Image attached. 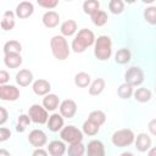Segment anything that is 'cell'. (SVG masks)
<instances>
[{
	"label": "cell",
	"mask_w": 156,
	"mask_h": 156,
	"mask_svg": "<svg viewBox=\"0 0 156 156\" xmlns=\"http://www.w3.org/2000/svg\"><path fill=\"white\" fill-rule=\"evenodd\" d=\"M33 4L29 1H22L16 7V15L20 18H28L33 13Z\"/></svg>",
	"instance_id": "cell-12"
},
{
	"label": "cell",
	"mask_w": 156,
	"mask_h": 156,
	"mask_svg": "<svg viewBox=\"0 0 156 156\" xmlns=\"http://www.w3.org/2000/svg\"><path fill=\"white\" fill-rule=\"evenodd\" d=\"M134 99L139 102H147L151 99V91L146 88H139L134 93Z\"/></svg>",
	"instance_id": "cell-25"
},
{
	"label": "cell",
	"mask_w": 156,
	"mask_h": 156,
	"mask_svg": "<svg viewBox=\"0 0 156 156\" xmlns=\"http://www.w3.org/2000/svg\"><path fill=\"white\" fill-rule=\"evenodd\" d=\"M60 112H61V116L66 117V118H72L76 112H77V105L73 100H63L60 105Z\"/></svg>",
	"instance_id": "cell-9"
},
{
	"label": "cell",
	"mask_w": 156,
	"mask_h": 156,
	"mask_svg": "<svg viewBox=\"0 0 156 156\" xmlns=\"http://www.w3.org/2000/svg\"><path fill=\"white\" fill-rule=\"evenodd\" d=\"M22 50V45L17 40H10L4 45V54H20Z\"/></svg>",
	"instance_id": "cell-22"
},
{
	"label": "cell",
	"mask_w": 156,
	"mask_h": 156,
	"mask_svg": "<svg viewBox=\"0 0 156 156\" xmlns=\"http://www.w3.org/2000/svg\"><path fill=\"white\" fill-rule=\"evenodd\" d=\"M108 9H110V11H111L112 13L118 15V13H121V12L123 11L124 4H123V1H121V0H111V1L108 2Z\"/></svg>",
	"instance_id": "cell-35"
},
{
	"label": "cell",
	"mask_w": 156,
	"mask_h": 156,
	"mask_svg": "<svg viewBox=\"0 0 156 156\" xmlns=\"http://www.w3.org/2000/svg\"><path fill=\"white\" fill-rule=\"evenodd\" d=\"M4 62L10 68H17L22 65V57L20 54H7L5 55Z\"/></svg>",
	"instance_id": "cell-19"
},
{
	"label": "cell",
	"mask_w": 156,
	"mask_h": 156,
	"mask_svg": "<svg viewBox=\"0 0 156 156\" xmlns=\"http://www.w3.org/2000/svg\"><path fill=\"white\" fill-rule=\"evenodd\" d=\"M30 121L32 119L29 118V116H27V115H20V117L17 119V127H16L17 132H24L26 128L30 124Z\"/></svg>",
	"instance_id": "cell-34"
},
{
	"label": "cell",
	"mask_w": 156,
	"mask_h": 156,
	"mask_svg": "<svg viewBox=\"0 0 156 156\" xmlns=\"http://www.w3.org/2000/svg\"><path fill=\"white\" fill-rule=\"evenodd\" d=\"M111 52H112V43L110 37L100 35L95 41V49H94V54L96 58L101 61L107 60L111 56Z\"/></svg>",
	"instance_id": "cell-3"
},
{
	"label": "cell",
	"mask_w": 156,
	"mask_h": 156,
	"mask_svg": "<svg viewBox=\"0 0 156 156\" xmlns=\"http://www.w3.org/2000/svg\"><path fill=\"white\" fill-rule=\"evenodd\" d=\"M88 119L91 121V122H94V123L98 124V126H101V124H104L105 121H106V115H105L102 111H100V110H95V111L90 112Z\"/></svg>",
	"instance_id": "cell-29"
},
{
	"label": "cell",
	"mask_w": 156,
	"mask_h": 156,
	"mask_svg": "<svg viewBox=\"0 0 156 156\" xmlns=\"http://www.w3.org/2000/svg\"><path fill=\"white\" fill-rule=\"evenodd\" d=\"M130 60V51L128 49H119L115 55V61L119 65H124Z\"/></svg>",
	"instance_id": "cell-26"
},
{
	"label": "cell",
	"mask_w": 156,
	"mask_h": 156,
	"mask_svg": "<svg viewBox=\"0 0 156 156\" xmlns=\"http://www.w3.org/2000/svg\"><path fill=\"white\" fill-rule=\"evenodd\" d=\"M51 89V85L45 79H38L33 84V91L37 95H46Z\"/></svg>",
	"instance_id": "cell-14"
},
{
	"label": "cell",
	"mask_w": 156,
	"mask_h": 156,
	"mask_svg": "<svg viewBox=\"0 0 156 156\" xmlns=\"http://www.w3.org/2000/svg\"><path fill=\"white\" fill-rule=\"evenodd\" d=\"M9 78H10L9 73H7L6 71L1 69V71H0V83H1L2 85H5V83H6L7 80H9Z\"/></svg>",
	"instance_id": "cell-39"
},
{
	"label": "cell",
	"mask_w": 156,
	"mask_h": 156,
	"mask_svg": "<svg viewBox=\"0 0 156 156\" xmlns=\"http://www.w3.org/2000/svg\"><path fill=\"white\" fill-rule=\"evenodd\" d=\"M124 79H126V83L132 85V87L140 85L143 83V80H144V72L139 67H130L126 72Z\"/></svg>",
	"instance_id": "cell-6"
},
{
	"label": "cell",
	"mask_w": 156,
	"mask_h": 156,
	"mask_svg": "<svg viewBox=\"0 0 156 156\" xmlns=\"http://www.w3.org/2000/svg\"><path fill=\"white\" fill-rule=\"evenodd\" d=\"M77 30V23L73 20H68L61 24V33L65 37H71Z\"/></svg>",
	"instance_id": "cell-21"
},
{
	"label": "cell",
	"mask_w": 156,
	"mask_h": 156,
	"mask_svg": "<svg viewBox=\"0 0 156 156\" xmlns=\"http://www.w3.org/2000/svg\"><path fill=\"white\" fill-rule=\"evenodd\" d=\"M48 150H49V154L51 156H62L65 154V151H66V146H65V144L62 141L54 140V141H51L49 144Z\"/></svg>",
	"instance_id": "cell-17"
},
{
	"label": "cell",
	"mask_w": 156,
	"mask_h": 156,
	"mask_svg": "<svg viewBox=\"0 0 156 156\" xmlns=\"http://www.w3.org/2000/svg\"><path fill=\"white\" fill-rule=\"evenodd\" d=\"M20 98V90L15 85H1L0 87V99L6 101H15Z\"/></svg>",
	"instance_id": "cell-8"
},
{
	"label": "cell",
	"mask_w": 156,
	"mask_h": 156,
	"mask_svg": "<svg viewBox=\"0 0 156 156\" xmlns=\"http://www.w3.org/2000/svg\"><path fill=\"white\" fill-rule=\"evenodd\" d=\"M57 4V0H38V5L46 9H54Z\"/></svg>",
	"instance_id": "cell-37"
},
{
	"label": "cell",
	"mask_w": 156,
	"mask_h": 156,
	"mask_svg": "<svg viewBox=\"0 0 156 156\" xmlns=\"http://www.w3.org/2000/svg\"><path fill=\"white\" fill-rule=\"evenodd\" d=\"M74 83L77 87H80V88H85L89 85L90 83V76L85 72H79L76 74L74 77Z\"/></svg>",
	"instance_id": "cell-28"
},
{
	"label": "cell",
	"mask_w": 156,
	"mask_h": 156,
	"mask_svg": "<svg viewBox=\"0 0 156 156\" xmlns=\"http://www.w3.org/2000/svg\"><path fill=\"white\" fill-rule=\"evenodd\" d=\"M32 156H48V152H46L44 149L39 147V149L34 150V152H33V155H32Z\"/></svg>",
	"instance_id": "cell-42"
},
{
	"label": "cell",
	"mask_w": 156,
	"mask_h": 156,
	"mask_svg": "<svg viewBox=\"0 0 156 156\" xmlns=\"http://www.w3.org/2000/svg\"><path fill=\"white\" fill-rule=\"evenodd\" d=\"M85 151V147L82 143H77V144H71L67 152L68 156H83Z\"/></svg>",
	"instance_id": "cell-31"
},
{
	"label": "cell",
	"mask_w": 156,
	"mask_h": 156,
	"mask_svg": "<svg viewBox=\"0 0 156 156\" xmlns=\"http://www.w3.org/2000/svg\"><path fill=\"white\" fill-rule=\"evenodd\" d=\"M0 156H10V154H9L5 149H1V150H0Z\"/></svg>",
	"instance_id": "cell-44"
},
{
	"label": "cell",
	"mask_w": 156,
	"mask_h": 156,
	"mask_svg": "<svg viewBox=\"0 0 156 156\" xmlns=\"http://www.w3.org/2000/svg\"><path fill=\"white\" fill-rule=\"evenodd\" d=\"M60 136L63 141L69 143V144H77V143H82L83 140V134L82 132L76 128L74 126H67L65 128H62Z\"/></svg>",
	"instance_id": "cell-5"
},
{
	"label": "cell",
	"mask_w": 156,
	"mask_h": 156,
	"mask_svg": "<svg viewBox=\"0 0 156 156\" xmlns=\"http://www.w3.org/2000/svg\"><path fill=\"white\" fill-rule=\"evenodd\" d=\"M28 116L29 118L34 122V123H39V124H44L46 121H48V111L46 108L41 107L40 105H32L29 107V111H28Z\"/></svg>",
	"instance_id": "cell-7"
},
{
	"label": "cell",
	"mask_w": 156,
	"mask_h": 156,
	"mask_svg": "<svg viewBox=\"0 0 156 156\" xmlns=\"http://www.w3.org/2000/svg\"><path fill=\"white\" fill-rule=\"evenodd\" d=\"M99 7H100V4L96 1V0H87V1H84V4H83V10H84V12L85 13H88V15H93V13H95L96 11H99Z\"/></svg>",
	"instance_id": "cell-30"
},
{
	"label": "cell",
	"mask_w": 156,
	"mask_h": 156,
	"mask_svg": "<svg viewBox=\"0 0 156 156\" xmlns=\"http://www.w3.org/2000/svg\"><path fill=\"white\" fill-rule=\"evenodd\" d=\"M117 93H118V95H119L121 99H128L133 94V87L129 85V84H127V83H123V84L119 85Z\"/></svg>",
	"instance_id": "cell-33"
},
{
	"label": "cell",
	"mask_w": 156,
	"mask_h": 156,
	"mask_svg": "<svg viewBox=\"0 0 156 156\" xmlns=\"http://www.w3.org/2000/svg\"><path fill=\"white\" fill-rule=\"evenodd\" d=\"M33 80V74L28 69H21L17 74H16V82L17 84H20L21 87H27L32 83Z\"/></svg>",
	"instance_id": "cell-16"
},
{
	"label": "cell",
	"mask_w": 156,
	"mask_h": 156,
	"mask_svg": "<svg viewBox=\"0 0 156 156\" xmlns=\"http://www.w3.org/2000/svg\"><path fill=\"white\" fill-rule=\"evenodd\" d=\"M88 156H105V146L100 140H91L88 144Z\"/></svg>",
	"instance_id": "cell-11"
},
{
	"label": "cell",
	"mask_w": 156,
	"mask_h": 156,
	"mask_svg": "<svg viewBox=\"0 0 156 156\" xmlns=\"http://www.w3.org/2000/svg\"><path fill=\"white\" fill-rule=\"evenodd\" d=\"M28 140H29V143L33 146H35L37 149H39L40 146H43L46 143V134L43 130H40V129H34V130H32L29 133Z\"/></svg>",
	"instance_id": "cell-10"
},
{
	"label": "cell",
	"mask_w": 156,
	"mask_h": 156,
	"mask_svg": "<svg viewBox=\"0 0 156 156\" xmlns=\"http://www.w3.org/2000/svg\"><path fill=\"white\" fill-rule=\"evenodd\" d=\"M15 27V20H13V13L11 11H6L4 13V17L1 20V28L5 30H10Z\"/></svg>",
	"instance_id": "cell-23"
},
{
	"label": "cell",
	"mask_w": 156,
	"mask_h": 156,
	"mask_svg": "<svg viewBox=\"0 0 156 156\" xmlns=\"http://www.w3.org/2000/svg\"><path fill=\"white\" fill-rule=\"evenodd\" d=\"M48 127L51 132H58L62 127H63V118L61 115L58 113H54L52 116H50L49 122H48Z\"/></svg>",
	"instance_id": "cell-18"
},
{
	"label": "cell",
	"mask_w": 156,
	"mask_h": 156,
	"mask_svg": "<svg viewBox=\"0 0 156 156\" xmlns=\"http://www.w3.org/2000/svg\"><path fill=\"white\" fill-rule=\"evenodd\" d=\"M99 128H100V126H98V124H95L94 122H91V121H85L84 122V124H83V132L87 134V135H95L98 132H99Z\"/></svg>",
	"instance_id": "cell-32"
},
{
	"label": "cell",
	"mask_w": 156,
	"mask_h": 156,
	"mask_svg": "<svg viewBox=\"0 0 156 156\" xmlns=\"http://www.w3.org/2000/svg\"><path fill=\"white\" fill-rule=\"evenodd\" d=\"M50 46H51V51L52 55L57 58V60H66L69 55V46L67 40L65 39V37L62 35H55L51 38L50 40Z\"/></svg>",
	"instance_id": "cell-2"
},
{
	"label": "cell",
	"mask_w": 156,
	"mask_h": 156,
	"mask_svg": "<svg viewBox=\"0 0 156 156\" xmlns=\"http://www.w3.org/2000/svg\"><path fill=\"white\" fill-rule=\"evenodd\" d=\"M0 113H1V116H0V124L2 126L6 122V119H7V112H6L5 107H0Z\"/></svg>",
	"instance_id": "cell-40"
},
{
	"label": "cell",
	"mask_w": 156,
	"mask_h": 156,
	"mask_svg": "<svg viewBox=\"0 0 156 156\" xmlns=\"http://www.w3.org/2000/svg\"><path fill=\"white\" fill-rule=\"evenodd\" d=\"M58 22H60V16H58V13L55 12V11H48V12H45L44 16H43V23H44V26L48 27V28H54V27H56V26L58 24Z\"/></svg>",
	"instance_id": "cell-13"
},
{
	"label": "cell",
	"mask_w": 156,
	"mask_h": 156,
	"mask_svg": "<svg viewBox=\"0 0 156 156\" xmlns=\"http://www.w3.org/2000/svg\"><path fill=\"white\" fill-rule=\"evenodd\" d=\"M144 17L150 24H156V6H150L145 9Z\"/></svg>",
	"instance_id": "cell-36"
},
{
	"label": "cell",
	"mask_w": 156,
	"mask_h": 156,
	"mask_svg": "<svg viewBox=\"0 0 156 156\" xmlns=\"http://www.w3.org/2000/svg\"><path fill=\"white\" fill-rule=\"evenodd\" d=\"M147 155H149V156H156V146L152 147V149H150V151H149Z\"/></svg>",
	"instance_id": "cell-43"
},
{
	"label": "cell",
	"mask_w": 156,
	"mask_h": 156,
	"mask_svg": "<svg viewBox=\"0 0 156 156\" xmlns=\"http://www.w3.org/2000/svg\"><path fill=\"white\" fill-rule=\"evenodd\" d=\"M149 130H150V133L151 134H154V135H156V118H154V119H151L150 122H149Z\"/></svg>",
	"instance_id": "cell-41"
},
{
	"label": "cell",
	"mask_w": 156,
	"mask_h": 156,
	"mask_svg": "<svg viewBox=\"0 0 156 156\" xmlns=\"http://www.w3.org/2000/svg\"><path fill=\"white\" fill-rule=\"evenodd\" d=\"M134 141V133L130 129H121L112 134V143L118 147H124Z\"/></svg>",
	"instance_id": "cell-4"
},
{
	"label": "cell",
	"mask_w": 156,
	"mask_h": 156,
	"mask_svg": "<svg viewBox=\"0 0 156 156\" xmlns=\"http://www.w3.org/2000/svg\"><path fill=\"white\" fill-rule=\"evenodd\" d=\"M91 21H93V23H94L95 26L101 27V26H104V24L107 22V13H106L105 11L99 10V11H96L95 13L91 15Z\"/></svg>",
	"instance_id": "cell-27"
},
{
	"label": "cell",
	"mask_w": 156,
	"mask_h": 156,
	"mask_svg": "<svg viewBox=\"0 0 156 156\" xmlns=\"http://www.w3.org/2000/svg\"><path fill=\"white\" fill-rule=\"evenodd\" d=\"M135 146H136V149H138L139 151H141V152L149 150L150 146H151V139H150V136H149L146 133H140V134L136 136Z\"/></svg>",
	"instance_id": "cell-15"
},
{
	"label": "cell",
	"mask_w": 156,
	"mask_h": 156,
	"mask_svg": "<svg viewBox=\"0 0 156 156\" xmlns=\"http://www.w3.org/2000/svg\"><path fill=\"white\" fill-rule=\"evenodd\" d=\"M121 156H134L133 154H130V152H122L121 154Z\"/></svg>",
	"instance_id": "cell-45"
},
{
	"label": "cell",
	"mask_w": 156,
	"mask_h": 156,
	"mask_svg": "<svg viewBox=\"0 0 156 156\" xmlns=\"http://www.w3.org/2000/svg\"><path fill=\"white\" fill-rule=\"evenodd\" d=\"M58 104H60V100H58L57 95H55V94H48V95L43 99V105H44V107H45L48 111H54V110H56L57 106H58Z\"/></svg>",
	"instance_id": "cell-20"
},
{
	"label": "cell",
	"mask_w": 156,
	"mask_h": 156,
	"mask_svg": "<svg viewBox=\"0 0 156 156\" xmlns=\"http://www.w3.org/2000/svg\"><path fill=\"white\" fill-rule=\"evenodd\" d=\"M10 135H11L10 129H7V128H5V127H1V128H0V141L7 140V139L10 138Z\"/></svg>",
	"instance_id": "cell-38"
},
{
	"label": "cell",
	"mask_w": 156,
	"mask_h": 156,
	"mask_svg": "<svg viewBox=\"0 0 156 156\" xmlns=\"http://www.w3.org/2000/svg\"><path fill=\"white\" fill-rule=\"evenodd\" d=\"M95 41L94 33L89 29H80L72 41V49L74 52H83L88 46L93 45Z\"/></svg>",
	"instance_id": "cell-1"
},
{
	"label": "cell",
	"mask_w": 156,
	"mask_h": 156,
	"mask_svg": "<svg viewBox=\"0 0 156 156\" xmlns=\"http://www.w3.org/2000/svg\"><path fill=\"white\" fill-rule=\"evenodd\" d=\"M104 89H105V80L102 78H98L91 83V85L89 88V94L90 95H99L102 93Z\"/></svg>",
	"instance_id": "cell-24"
}]
</instances>
